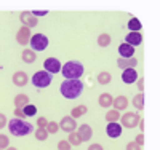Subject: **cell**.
I'll list each match as a JSON object with an SVG mask.
<instances>
[{
	"instance_id": "obj_1",
	"label": "cell",
	"mask_w": 160,
	"mask_h": 150,
	"mask_svg": "<svg viewBox=\"0 0 160 150\" xmlns=\"http://www.w3.org/2000/svg\"><path fill=\"white\" fill-rule=\"evenodd\" d=\"M59 91L66 99H77L83 91V83L80 80H64L59 86Z\"/></svg>"
},
{
	"instance_id": "obj_2",
	"label": "cell",
	"mask_w": 160,
	"mask_h": 150,
	"mask_svg": "<svg viewBox=\"0 0 160 150\" xmlns=\"http://www.w3.org/2000/svg\"><path fill=\"white\" fill-rule=\"evenodd\" d=\"M7 126L10 129V134L16 136V138H22V136H28L34 131L32 123H29L26 120H19V118H11Z\"/></svg>"
},
{
	"instance_id": "obj_3",
	"label": "cell",
	"mask_w": 160,
	"mask_h": 150,
	"mask_svg": "<svg viewBox=\"0 0 160 150\" xmlns=\"http://www.w3.org/2000/svg\"><path fill=\"white\" fill-rule=\"evenodd\" d=\"M83 72V65L77 61H68L64 65H61V75L66 80H80Z\"/></svg>"
},
{
	"instance_id": "obj_4",
	"label": "cell",
	"mask_w": 160,
	"mask_h": 150,
	"mask_svg": "<svg viewBox=\"0 0 160 150\" xmlns=\"http://www.w3.org/2000/svg\"><path fill=\"white\" fill-rule=\"evenodd\" d=\"M31 81H32V85L37 86V88H47V86H50V83L53 81V75L48 74L47 70H38V72H35L32 75Z\"/></svg>"
},
{
	"instance_id": "obj_5",
	"label": "cell",
	"mask_w": 160,
	"mask_h": 150,
	"mask_svg": "<svg viewBox=\"0 0 160 150\" xmlns=\"http://www.w3.org/2000/svg\"><path fill=\"white\" fill-rule=\"evenodd\" d=\"M29 45H31V50L35 51V53L37 51H43L48 46V37L43 35V34H35V35L31 37Z\"/></svg>"
},
{
	"instance_id": "obj_6",
	"label": "cell",
	"mask_w": 160,
	"mask_h": 150,
	"mask_svg": "<svg viewBox=\"0 0 160 150\" xmlns=\"http://www.w3.org/2000/svg\"><path fill=\"white\" fill-rule=\"evenodd\" d=\"M139 115L138 114H135V112H127L125 115H122L120 117V126H125V128H128V129H131V128H135V126H138V121H139Z\"/></svg>"
},
{
	"instance_id": "obj_7",
	"label": "cell",
	"mask_w": 160,
	"mask_h": 150,
	"mask_svg": "<svg viewBox=\"0 0 160 150\" xmlns=\"http://www.w3.org/2000/svg\"><path fill=\"white\" fill-rule=\"evenodd\" d=\"M31 37H32V34H31V29H29V27L21 26L19 29H18V32H16V42H18L21 46H26V45H29Z\"/></svg>"
},
{
	"instance_id": "obj_8",
	"label": "cell",
	"mask_w": 160,
	"mask_h": 150,
	"mask_svg": "<svg viewBox=\"0 0 160 150\" xmlns=\"http://www.w3.org/2000/svg\"><path fill=\"white\" fill-rule=\"evenodd\" d=\"M58 125H59V129H61V131H66V133H74V131L77 129V126H78L77 121H75V118H72L71 115L62 117Z\"/></svg>"
},
{
	"instance_id": "obj_9",
	"label": "cell",
	"mask_w": 160,
	"mask_h": 150,
	"mask_svg": "<svg viewBox=\"0 0 160 150\" xmlns=\"http://www.w3.org/2000/svg\"><path fill=\"white\" fill-rule=\"evenodd\" d=\"M43 70H47L48 74H58L61 72V62L56 58H47L43 61Z\"/></svg>"
},
{
	"instance_id": "obj_10",
	"label": "cell",
	"mask_w": 160,
	"mask_h": 150,
	"mask_svg": "<svg viewBox=\"0 0 160 150\" xmlns=\"http://www.w3.org/2000/svg\"><path fill=\"white\" fill-rule=\"evenodd\" d=\"M19 19H21V22H22V26L24 27H35L37 24H38V19L32 15L31 11H22L21 15H19Z\"/></svg>"
},
{
	"instance_id": "obj_11",
	"label": "cell",
	"mask_w": 160,
	"mask_h": 150,
	"mask_svg": "<svg viewBox=\"0 0 160 150\" xmlns=\"http://www.w3.org/2000/svg\"><path fill=\"white\" fill-rule=\"evenodd\" d=\"M77 134L80 136L82 142H87V141H90V139L93 138V129H91V126H90V125L83 123V125L77 126Z\"/></svg>"
},
{
	"instance_id": "obj_12",
	"label": "cell",
	"mask_w": 160,
	"mask_h": 150,
	"mask_svg": "<svg viewBox=\"0 0 160 150\" xmlns=\"http://www.w3.org/2000/svg\"><path fill=\"white\" fill-rule=\"evenodd\" d=\"M13 83H15L16 86H26V85L29 83V77H28V74L22 72V70L15 72V74H13Z\"/></svg>"
},
{
	"instance_id": "obj_13",
	"label": "cell",
	"mask_w": 160,
	"mask_h": 150,
	"mask_svg": "<svg viewBox=\"0 0 160 150\" xmlns=\"http://www.w3.org/2000/svg\"><path fill=\"white\" fill-rule=\"evenodd\" d=\"M106 134L112 139L120 138V134H122V126H120V123H109L106 126Z\"/></svg>"
},
{
	"instance_id": "obj_14",
	"label": "cell",
	"mask_w": 160,
	"mask_h": 150,
	"mask_svg": "<svg viewBox=\"0 0 160 150\" xmlns=\"http://www.w3.org/2000/svg\"><path fill=\"white\" fill-rule=\"evenodd\" d=\"M138 80V72L136 69H125L123 74H122V81L127 85H131V83H135V81Z\"/></svg>"
},
{
	"instance_id": "obj_15",
	"label": "cell",
	"mask_w": 160,
	"mask_h": 150,
	"mask_svg": "<svg viewBox=\"0 0 160 150\" xmlns=\"http://www.w3.org/2000/svg\"><path fill=\"white\" fill-rule=\"evenodd\" d=\"M125 43H128L130 46H139L141 43H142V35H141V32H130L128 35H127V42Z\"/></svg>"
},
{
	"instance_id": "obj_16",
	"label": "cell",
	"mask_w": 160,
	"mask_h": 150,
	"mask_svg": "<svg viewBox=\"0 0 160 150\" xmlns=\"http://www.w3.org/2000/svg\"><path fill=\"white\" fill-rule=\"evenodd\" d=\"M118 53H120V58L122 59H130V58H133V54H135V48L130 46L128 43H120Z\"/></svg>"
},
{
	"instance_id": "obj_17",
	"label": "cell",
	"mask_w": 160,
	"mask_h": 150,
	"mask_svg": "<svg viewBox=\"0 0 160 150\" xmlns=\"http://www.w3.org/2000/svg\"><path fill=\"white\" fill-rule=\"evenodd\" d=\"M117 65H118L122 70H125V69H135V67L138 65V59H135V58H130V59L118 58V59H117Z\"/></svg>"
},
{
	"instance_id": "obj_18",
	"label": "cell",
	"mask_w": 160,
	"mask_h": 150,
	"mask_svg": "<svg viewBox=\"0 0 160 150\" xmlns=\"http://www.w3.org/2000/svg\"><path fill=\"white\" fill-rule=\"evenodd\" d=\"M112 101H114V98H112V94H109V93H101L99 98H98L99 107H104V109L112 107Z\"/></svg>"
},
{
	"instance_id": "obj_19",
	"label": "cell",
	"mask_w": 160,
	"mask_h": 150,
	"mask_svg": "<svg viewBox=\"0 0 160 150\" xmlns=\"http://www.w3.org/2000/svg\"><path fill=\"white\" fill-rule=\"evenodd\" d=\"M21 59H22V62H26V64H32V62L37 61V53L32 51L31 48H26V50L22 51V54H21Z\"/></svg>"
},
{
	"instance_id": "obj_20",
	"label": "cell",
	"mask_w": 160,
	"mask_h": 150,
	"mask_svg": "<svg viewBox=\"0 0 160 150\" xmlns=\"http://www.w3.org/2000/svg\"><path fill=\"white\" fill-rule=\"evenodd\" d=\"M112 105H114V109L115 110H125V109L128 107V99H127V96H117V98H114V101H112Z\"/></svg>"
},
{
	"instance_id": "obj_21",
	"label": "cell",
	"mask_w": 160,
	"mask_h": 150,
	"mask_svg": "<svg viewBox=\"0 0 160 150\" xmlns=\"http://www.w3.org/2000/svg\"><path fill=\"white\" fill-rule=\"evenodd\" d=\"M13 102H15L16 109H24L28 104H31V99L28 94H16V98L13 99Z\"/></svg>"
},
{
	"instance_id": "obj_22",
	"label": "cell",
	"mask_w": 160,
	"mask_h": 150,
	"mask_svg": "<svg viewBox=\"0 0 160 150\" xmlns=\"http://www.w3.org/2000/svg\"><path fill=\"white\" fill-rule=\"evenodd\" d=\"M87 112H88V107H87V105H77V107H74L72 110H71V117L77 120V118H80V117H83Z\"/></svg>"
},
{
	"instance_id": "obj_23",
	"label": "cell",
	"mask_w": 160,
	"mask_h": 150,
	"mask_svg": "<svg viewBox=\"0 0 160 150\" xmlns=\"http://www.w3.org/2000/svg\"><path fill=\"white\" fill-rule=\"evenodd\" d=\"M127 27H128V31H130V32H141L142 24H141V21H139L138 18H131L130 22L127 24Z\"/></svg>"
},
{
	"instance_id": "obj_24",
	"label": "cell",
	"mask_w": 160,
	"mask_h": 150,
	"mask_svg": "<svg viewBox=\"0 0 160 150\" xmlns=\"http://www.w3.org/2000/svg\"><path fill=\"white\" fill-rule=\"evenodd\" d=\"M120 112L118 110H115V109H112V110H109L108 114H106V121L108 123H117V121L120 120Z\"/></svg>"
},
{
	"instance_id": "obj_25",
	"label": "cell",
	"mask_w": 160,
	"mask_h": 150,
	"mask_svg": "<svg viewBox=\"0 0 160 150\" xmlns=\"http://www.w3.org/2000/svg\"><path fill=\"white\" fill-rule=\"evenodd\" d=\"M111 42H112V38H111L109 34H101V35L98 37V45H99V48H108V46L111 45Z\"/></svg>"
},
{
	"instance_id": "obj_26",
	"label": "cell",
	"mask_w": 160,
	"mask_h": 150,
	"mask_svg": "<svg viewBox=\"0 0 160 150\" xmlns=\"http://www.w3.org/2000/svg\"><path fill=\"white\" fill-rule=\"evenodd\" d=\"M96 80H98L99 85H109L111 81H112V75L109 72H101V74H98Z\"/></svg>"
},
{
	"instance_id": "obj_27",
	"label": "cell",
	"mask_w": 160,
	"mask_h": 150,
	"mask_svg": "<svg viewBox=\"0 0 160 150\" xmlns=\"http://www.w3.org/2000/svg\"><path fill=\"white\" fill-rule=\"evenodd\" d=\"M133 105H135L138 110H142L144 109V93H138L135 98H133Z\"/></svg>"
},
{
	"instance_id": "obj_28",
	"label": "cell",
	"mask_w": 160,
	"mask_h": 150,
	"mask_svg": "<svg viewBox=\"0 0 160 150\" xmlns=\"http://www.w3.org/2000/svg\"><path fill=\"white\" fill-rule=\"evenodd\" d=\"M68 142H69L71 145L77 147V145L82 144V139H80V136L77 134V131H74V133H69V139H68Z\"/></svg>"
},
{
	"instance_id": "obj_29",
	"label": "cell",
	"mask_w": 160,
	"mask_h": 150,
	"mask_svg": "<svg viewBox=\"0 0 160 150\" xmlns=\"http://www.w3.org/2000/svg\"><path fill=\"white\" fill-rule=\"evenodd\" d=\"M47 138H48V133H47L45 128H37V129H35V139H37V141L43 142Z\"/></svg>"
},
{
	"instance_id": "obj_30",
	"label": "cell",
	"mask_w": 160,
	"mask_h": 150,
	"mask_svg": "<svg viewBox=\"0 0 160 150\" xmlns=\"http://www.w3.org/2000/svg\"><path fill=\"white\" fill-rule=\"evenodd\" d=\"M47 133L48 134H56L59 131V125H58V121H48V125H47Z\"/></svg>"
},
{
	"instance_id": "obj_31",
	"label": "cell",
	"mask_w": 160,
	"mask_h": 150,
	"mask_svg": "<svg viewBox=\"0 0 160 150\" xmlns=\"http://www.w3.org/2000/svg\"><path fill=\"white\" fill-rule=\"evenodd\" d=\"M22 112H24L26 117H35V114H37V107L32 105V104H28V105L22 109Z\"/></svg>"
},
{
	"instance_id": "obj_32",
	"label": "cell",
	"mask_w": 160,
	"mask_h": 150,
	"mask_svg": "<svg viewBox=\"0 0 160 150\" xmlns=\"http://www.w3.org/2000/svg\"><path fill=\"white\" fill-rule=\"evenodd\" d=\"M7 147H10V138L5 134H0V150H3Z\"/></svg>"
},
{
	"instance_id": "obj_33",
	"label": "cell",
	"mask_w": 160,
	"mask_h": 150,
	"mask_svg": "<svg viewBox=\"0 0 160 150\" xmlns=\"http://www.w3.org/2000/svg\"><path fill=\"white\" fill-rule=\"evenodd\" d=\"M35 125H37L38 128H47L48 120H47L45 117H38V118H37V121H35Z\"/></svg>"
},
{
	"instance_id": "obj_34",
	"label": "cell",
	"mask_w": 160,
	"mask_h": 150,
	"mask_svg": "<svg viewBox=\"0 0 160 150\" xmlns=\"http://www.w3.org/2000/svg\"><path fill=\"white\" fill-rule=\"evenodd\" d=\"M71 144L68 142V141H59L58 142V150H71Z\"/></svg>"
},
{
	"instance_id": "obj_35",
	"label": "cell",
	"mask_w": 160,
	"mask_h": 150,
	"mask_svg": "<svg viewBox=\"0 0 160 150\" xmlns=\"http://www.w3.org/2000/svg\"><path fill=\"white\" fill-rule=\"evenodd\" d=\"M127 150H142V147L138 145L135 141H133V142H128V144H127Z\"/></svg>"
},
{
	"instance_id": "obj_36",
	"label": "cell",
	"mask_w": 160,
	"mask_h": 150,
	"mask_svg": "<svg viewBox=\"0 0 160 150\" xmlns=\"http://www.w3.org/2000/svg\"><path fill=\"white\" fill-rule=\"evenodd\" d=\"M15 118H19V120H26L28 117L24 115V112H22V109H15Z\"/></svg>"
},
{
	"instance_id": "obj_37",
	"label": "cell",
	"mask_w": 160,
	"mask_h": 150,
	"mask_svg": "<svg viewBox=\"0 0 160 150\" xmlns=\"http://www.w3.org/2000/svg\"><path fill=\"white\" fill-rule=\"evenodd\" d=\"M7 125H8V120H7V117H5L3 114H0V129H3Z\"/></svg>"
},
{
	"instance_id": "obj_38",
	"label": "cell",
	"mask_w": 160,
	"mask_h": 150,
	"mask_svg": "<svg viewBox=\"0 0 160 150\" xmlns=\"http://www.w3.org/2000/svg\"><path fill=\"white\" fill-rule=\"evenodd\" d=\"M31 13H32V15H34L37 19H38L40 16H45V15H48V11H45V10H38V11L35 10V11H31Z\"/></svg>"
},
{
	"instance_id": "obj_39",
	"label": "cell",
	"mask_w": 160,
	"mask_h": 150,
	"mask_svg": "<svg viewBox=\"0 0 160 150\" xmlns=\"http://www.w3.org/2000/svg\"><path fill=\"white\" fill-rule=\"evenodd\" d=\"M135 142H136L138 145H141V147L144 145V134H142V133H139V134L136 136V139H135Z\"/></svg>"
},
{
	"instance_id": "obj_40",
	"label": "cell",
	"mask_w": 160,
	"mask_h": 150,
	"mask_svg": "<svg viewBox=\"0 0 160 150\" xmlns=\"http://www.w3.org/2000/svg\"><path fill=\"white\" fill-rule=\"evenodd\" d=\"M136 81H138V90H139V93H142V91H144V78L139 77Z\"/></svg>"
},
{
	"instance_id": "obj_41",
	"label": "cell",
	"mask_w": 160,
	"mask_h": 150,
	"mask_svg": "<svg viewBox=\"0 0 160 150\" xmlns=\"http://www.w3.org/2000/svg\"><path fill=\"white\" fill-rule=\"evenodd\" d=\"M88 150H104V148H102L101 144H91V145L88 147Z\"/></svg>"
},
{
	"instance_id": "obj_42",
	"label": "cell",
	"mask_w": 160,
	"mask_h": 150,
	"mask_svg": "<svg viewBox=\"0 0 160 150\" xmlns=\"http://www.w3.org/2000/svg\"><path fill=\"white\" fill-rule=\"evenodd\" d=\"M3 150H18V148H16V147H11V145H10V147H7V148H3Z\"/></svg>"
},
{
	"instance_id": "obj_43",
	"label": "cell",
	"mask_w": 160,
	"mask_h": 150,
	"mask_svg": "<svg viewBox=\"0 0 160 150\" xmlns=\"http://www.w3.org/2000/svg\"><path fill=\"white\" fill-rule=\"evenodd\" d=\"M71 150H72V148H71Z\"/></svg>"
}]
</instances>
